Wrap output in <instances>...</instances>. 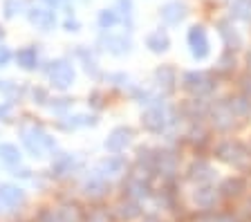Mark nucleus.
Segmentation results:
<instances>
[{
    "label": "nucleus",
    "mask_w": 251,
    "mask_h": 222,
    "mask_svg": "<svg viewBox=\"0 0 251 222\" xmlns=\"http://www.w3.org/2000/svg\"><path fill=\"white\" fill-rule=\"evenodd\" d=\"M188 43H191L193 54L198 58L206 56V52H209V41H206V34H204L202 27H193V29L188 32Z\"/></svg>",
    "instance_id": "7ed1b4c3"
},
{
    "label": "nucleus",
    "mask_w": 251,
    "mask_h": 222,
    "mask_svg": "<svg viewBox=\"0 0 251 222\" xmlns=\"http://www.w3.org/2000/svg\"><path fill=\"white\" fill-rule=\"evenodd\" d=\"M128 142H130V130H128V128H117V130L108 137L105 148H108V150H112V153H117V150H121V148H124Z\"/></svg>",
    "instance_id": "423d86ee"
},
{
    "label": "nucleus",
    "mask_w": 251,
    "mask_h": 222,
    "mask_svg": "<svg viewBox=\"0 0 251 222\" xmlns=\"http://www.w3.org/2000/svg\"><path fill=\"white\" fill-rule=\"evenodd\" d=\"M56 213H58V220L61 222H83V213H81V209H78L76 204L58 206Z\"/></svg>",
    "instance_id": "0eeeda50"
},
{
    "label": "nucleus",
    "mask_w": 251,
    "mask_h": 222,
    "mask_svg": "<svg viewBox=\"0 0 251 222\" xmlns=\"http://www.w3.org/2000/svg\"><path fill=\"white\" fill-rule=\"evenodd\" d=\"M23 135V142H25V146L29 148L31 153L36 155V157H43V155H47L50 150H54V139L47 135L43 128H36V126H27L21 130Z\"/></svg>",
    "instance_id": "f257e3e1"
},
{
    "label": "nucleus",
    "mask_w": 251,
    "mask_h": 222,
    "mask_svg": "<svg viewBox=\"0 0 251 222\" xmlns=\"http://www.w3.org/2000/svg\"><path fill=\"white\" fill-rule=\"evenodd\" d=\"M23 200H25V193H23L18 186H11V184L0 186V206L14 209V206H18Z\"/></svg>",
    "instance_id": "20e7f679"
},
{
    "label": "nucleus",
    "mask_w": 251,
    "mask_h": 222,
    "mask_svg": "<svg viewBox=\"0 0 251 222\" xmlns=\"http://www.w3.org/2000/svg\"><path fill=\"white\" fill-rule=\"evenodd\" d=\"M72 166H74L72 155H63L61 159H56L54 171H56V175H65V173H70V169H72Z\"/></svg>",
    "instance_id": "dca6fc26"
},
{
    "label": "nucleus",
    "mask_w": 251,
    "mask_h": 222,
    "mask_svg": "<svg viewBox=\"0 0 251 222\" xmlns=\"http://www.w3.org/2000/svg\"><path fill=\"white\" fill-rule=\"evenodd\" d=\"M0 159L5 162V164H18L21 162V153H18V148L11 146V144H2L0 146Z\"/></svg>",
    "instance_id": "9b49d317"
},
{
    "label": "nucleus",
    "mask_w": 251,
    "mask_h": 222,
    "mask_svg": "<svg viewBox=\"0 0 251 222\" xmlns=\"http://www.w3.org/2000/svg\"><path fill=\"white\" fill-rule=\"evenodd\" d=\"M121 169H124V162L117 157L112 159H105V162H101L99 166H97V171H94V177H99V180H105V177H112V175L121 173Z\"/></svg>",
    "instance_id": "39448f33"
},
{
    "label": "nucleus",
    "mask_w": 251,
    "mask_h": 222,
    "mask_svg": "<svg viewBox=\"0 0 251 222\" xmlns=\"http://www.w3.org/2000/svg\"><path fill=\"white\" fill-rule=\"evenodd\" d=\"M9 61V49L7 48H0V65H5Z\"/></svg>",
    "instance_id": "412c9836"
},
{
    "label": "nucleus",
    "mask_w": 251,
    "mask_h": 222,
    "mask_svg": "<svg viewBox=\"0 0 251 222\" xmlns=\"http://www.w3.org/2000/svg\"><path fill=\"white\" fill-rule=\"evenodd\" d=\"M148 45H151L155 52H164V49L168 48V38H166V34H162V32H155L151 38H148Z\"/></svg>",
    "instance_id": "2eb2a0df"
},
{
    "label": "nucleus",
    "mask_w": 251,
    "mask_h": 222,
    "mask_svg": "<svg viewBox=\"0 0 251 222\" xmlns=\"http://www.w3.org/2000/svg\"><path fill=\"white\" fill-rule=\"evenodd\" d=\"M16 61H18V65L25 70H34L38 63V56H36V49L34 48H23L21 52L16 54Z\"/></svg>",
    "instance_id": "1a4fd4ad"
},
{
    "label": "nucleus",
    "mask_w": 251,
    "mask_h": 222,
    "mask_svg": "<svg viewBox=\"0 0 251 222\" xmlns=\"http://www.w3.org/2000/svg\"><path fill=\"white\" fill-rule=\"evenodd\" d=\"M9 110H11L9 106H0V117H7L9 115Z\"/></svg>",
    "instance_id": "4be33fe9"
},
{
    "label": "nucleus",
    "mask_w": 251,
    "mask_h": 222,
    "mask_svg": "<svg viewBox=\"0 0 251 222\" xmlns=\"http://www.w3.org/2000/svg\"><path fill=\"white\" fill-rule=\"evenodd\" d=\"M162 18L166 23H179L184 18V5L182 2H168L162 9Z\"/></svg>",
    "instance_id": "9d476101"
},
{
    "label": "nucleus",
    "mask_w": 251,
    "mask_h": 222,
    "mask_svg": "<svg viewBox=\"0 0 251 222\" xmlns=\"http://www.w3.org/2000/svg\"><path fill=\"white\" fill-rule=\"evenodd\" d=\"M90 222H105L108 220V213H99V211H94L92 216H88Z\"/></svg>",
    "instance_id": "aec40b11"
},
{
    "label": "nucleus",
    "mask_w": 251,
    "mask_h": 222,
    "mask_svg": "<svg viewBox=\"0 0 251 222\" xmlns=\"http://www.w3.org/2000/svg\"><path fill=\"white\" fill-rule=\"evenodd\" d=\"M31 23L36 27H41V29H52L54 27V14L47 9H34L31 11Z\"/></svg>",
    "instance_id": "6e6552de"
},
{
    "label": "nucleus",
    "mask_w": 251,
    "mask_h": 222,
    "mask_svg": "<svg viewBox=\"0 0 251 222\" xmlns=\"http://www.w3.org/2000/svg\"><path fill=\"white\" fill-rule=\"evenodd\" d=\"M233 14L238 18L251 21V0H235L233 2Z\"/></svg>",
    "instance_id": "4468645a"
},
{
    "label": "nucleus",
    "mask_w": 251,
    "mask_h": 222,
    "mask_svg": "<svg viewBox=\"0 0 251 222\" xmlns=\"http://www.w3.org/2000/svg\"><path fill=\"white\" fill-rule=\"evenodd\" d=\"M105 180H99V177H92V180L85 184V196L88 197H101L105 193Z\"/></svg>",
    "instance_id": "f8f14e48"
},
{
    "label": "nucleus",
    "mask_w": 251,
    "mask_h": 222,
    "mask_svg": "<svg viewBox=\"0 0 251 222\" xmlns=\"http://www.w3.org/2000/svg\"><path fill=\"white\" fill-rule=\"evenodd\" d=\"M99 21H101V25H115V21H117V16H115V11H103V14H101V18H99Z\"/></svg>",
    "instance_id": "6ab92c4d"
},
{
    "label": "nucleus",
    "mask_w": 251,
    "mask_h": 222,
    "mask_svg": "<svg viewBox=\"0 0 251 222\" xmlns=\"http://www.w3.org/2000/svg\"><path fill=\"white\" fill-rule=\"evenodd\" d=\"M144 123H146L148 130H162L164 128V117L159 110H151L146 112V117H144Z\"/></svg>",
    "instance_id": "ddd939ff"
},
{
    "label": "nucleus",
    "mask_w": 251,
    "mask_h": 222,
    "mask_svg": "<svg viewBox=\"0 0 251 222\" xmlns=\"http://www.w3.org/2000/svg\"><path fill=\"white\" fill-rule=\"evenodd\" d=\"M137 213H139V211H137V206H135V204H121V206H119V216H121V218H126V220L135 218Z\"/></svg>",
    "instance_id": "f3484780"
},
{
    "label": "nucleus",
    "mask_w": 251,
    "mask_h": 222,
    "mask_svg": "<svg viewBox=\"0 0 251 222\" xmlns=\"http://www.w3.org/2000/svg\"><path fill=\"white\" fill-rule=\"evenodd\" d=\"M41 222H61V220H58V213L54 209H47V211L41 213Z\"/></svg>",
    "instance_id": "a211bd4d"
},
{
    "label": "nucleus",
    "mask_w": 251,
    "mask_h": 222,
    "mask_svg": "<svg viewBox=\"0 0 251 222\" xmlns=\"http://www.w3.org/2000/svg\"><path fill=\"white\" fill-rule=\"evenodd\" d=\"M47 74H50V81H52L56 88H61V90L70 88L74 81V70L68 61H56V63H52Z\"/></svg>",
    "instance_id": "f03ea898"
},
{
    "label": "nucleus",
    "mask_w": 251,
    "mask_h": 222,
    "mask_svg": "<svg viewBox=\"0 0 251 222\" xmlns=\"http://www.w3.org/2000/svg\"><path fill=\"white\" fill-rule=\"evenodd\" d=\"M47 2H52V5H61V2H65V0H47Z\"/></svg>",
    "instance_id": "5701e85b"
}]
</instances>
